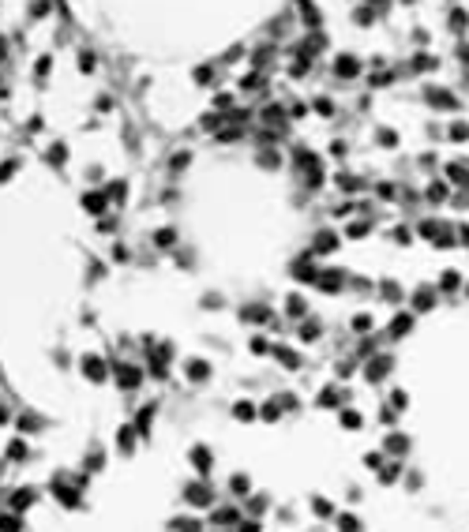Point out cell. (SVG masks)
I'll return each mask as SVG.
<instances>
[{"mask_svg":"<svg viewBox=\"0 0 469 532\" xmlns=\"http://www.w3.org/2000/svg\"><path fill=\"white\" fill-rule=\"evenodd\" d=\"M428 101L439 109H454V94H447V90H428Z\"/></svg>","mask_w":469,"mask_h":532,"instance_id":"6da1fadb","label":"cell"},{"mask_svg":"<svg viewBox=\"0 0 469 532\" xmlns=\"http://www.w3.org/2000/svg\"><path fill=\"white\" fill-rule=\"evenodd\" d=\"M379 139H383L387 146H394V142H398V135H394V131H379Z\"/></svg>","mask_w":469,"mask_h":532,"instance_id":"ba28073f","label":"cell"},{"mask_svg":"<svg viewBox=\"0 0 469 532\" xmlns=\"http://www.w3.org/2000/svg\"><path fill=\"white\" fill-rule=\"evenodd\" d=\"M237 416H241V420H252V405H237Z\"/></svg>","mask_w":469,"mask_h":532,"instance_id":"9c48e42d","label":"cell"},{"mask_svg":"<svg viewBox=\"0 0 469 532\" xmlns=\"http://www.w3.org/2000/svg\"><path fill=\"white\" fill-rule=\"evenodd\" d=\"M405 4H409V0H405Z\"/></svg>","mask_w":469,"mask_h":532,"instance_id":"30bf717a","label":"cell"},{"mask_svg":"<svg viewBox=\"0 0 469 532\" xmlns=\"http://www.w3.org/2000/svg\"><path fill=\"white\" fill-rule=\"evenodd\" d=\"M469 135V124H462V120H458L454 127H451V139H466Z\"/></svg>","mask_w":469,"mask_h":532,"instance_id":"52a82bcc","label":"cell"},{"mask_svg":"<svg viewBox=\"0 0 469 532\" xmlns=\"http://www.w3.org/2000/svg\"><path fill=\"white\" fill-rule=\"evenodd\" d=\"M428 199H432V203L447 199V184H432V188H428Z\"/></svg>","mask_w":469,"mask_h":532,"instance_id":"8992f818","label":"cell"},{"mask_svg":"<svg viewBox=\"0 0 469 532\" xmlns=\"http://www.w3.org/2000/svg\"><path fill=\"white\" fill-rule=\"evenodd\" d=\"M409 326H413V315H398V319H394V326H390V330H394V334L402 337V334H405V330H409Z\"/></svg>","mask_w":469,"mask_h":532,"instance_id":"5b68a950","label":"cell"},{"mask_svg":"<svg viewBox=\"0 0 469 532\" xmlns=\"http://www.w3.org/2000/svg\"><path fill=\"white\" fill-rule=\"evenodd\" d=\"M334 68H338V75H356V71H360V64H356L353 56H341Z\"/></svg>","mask_w":469,"mask_h":532,"instance_id":"3957f363","label":"cell"},{"mask_svg":"<svg viewBox=\"0 0 469 532\" xmlns=\"http://www.w3.org/2000/svg\"><path fill=\"white\" fill-rule=\"evenodd\" d=\"M447 172H451V180H454V184H469V169L462 165V161H454V165H447Z\"/></svg>","mask_w":469,"mask_h":532,"instance_id":"7a4b0ae2","label":"cell"},{"mask_svg":"<svg viewBox=\"0 0 469 532\" xmlns=\"http://www.w3.org/2000/svg\"><path fill=\"white\" fill-rule=\"evenodd\" d=\"M466 27H469V15L462 12V8H458V12H451V30H458V34H462Z\"/></svg>","mask_w":469,"mask_h":532,"instance_id":"277c9868","label":"cell"}]
</instances>
